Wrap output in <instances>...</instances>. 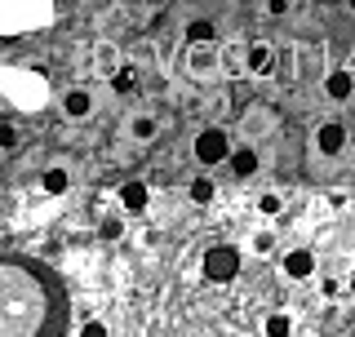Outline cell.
I'll return each instance as SVG.
<instances>
[{"mask_svg": "<svg viewBox=\"0 0 355 337\" xmlns=\"http://www.w3.org/2000/svg\"><path fill=\"white\" fill-rule=\"evenodd\" d=\"M258 213H262V218H280V213H284V196H280V191H262V196H258Z\"/></svg>", "mask_w": 355, "mask_h": 337, "instance_id": "2e32d148", "label": "cell"}, {"mask_svg": "<svg viewBox=\"0 0 355 337\" xmlns=\"http://www.w3.org/2000/svg\"><path fill=\"white\" fill-rule=\"evenodd\" d=\"M133 85H138V71H133V67H125V71H116V80H111V89H116L120 98H129V94H133Z\"/></svg>", "mask_w": 355, "mask_h": 337, "instance_id": "ffe728a7", "label": "cell"}, {"mask_svg": "<svg viewBox=\"0 0 355 337\" xmlns=\"http://www.w3.org/2000/svg\"><path fill=\"white\" fill-rule=\"evenodd\" d=\"M347 288H351V293H355V271H351V279H347Z\"/></svg>", "mask_w": 355, "mask_h": 337, "instance_id": "4316f807", "label": "cell"}, {"mask_svg": "<svg viewBox=\"0 0 355 337\" xmlns=\"http://www.w3.org/2000/svg\"><path fill=\"white\" fill-rule=\"evenodd\" d=\"M187 67H191V76H214L218 71V40L214 44H191Z\"/></svg>", "mask_w": 355, "mask_h": 337, "instance_id": "8992f818", "label": "cell"}, {"mask_svg": "<svg viewBox=\"0 0 355 337\" xmlns=\"http://www.w3.org/2000/svg\"><path fill=\"white\" fill-rule=\"evenodd\" d=\"M324 94L333 98V103H347V98L355 94V76H351V71H329V80H324Z\"/></svg>", "mask_w": 355, "mask_h": 337, "instance_id": "8fae6325", "label": "cell"}, {"mask_svg": "<svg viewBox=\"0 0 355 337\" xmlns=\"http://www.w3.org/2000/svg\"><path fill=\"white\" fill-rule=\"evenodd\" d=\"M227 164L236 178H253L262 168V155H258V147H240V151H227Z\"/></svg>", "mask_w": 355, "mask_h": 337, "instance_id": "ba28073f", "label": "cell"}, {"mask_svg": "<svg viewBox=\"0 0 355 337\" xmlns=\"http://www.w3.org/2000/svg\"><path fill=\"white\" fill-rule=\"evenodd\" d=\"M218 40V22L214 18H191L187 22V44H214Z\"/></svg>", "mask_w": 355, "mask_h": 337, "instance_id": "7c38bea8", "label": "cell"}, {"mask_svg": "<svg viewBox=\"0 0 355 337\" xmlns=\"http://www.w3.org/2000/svg\"><path fill=\"white\" fill-rule=\"evenodd\" d=\"M329 209H333V213L347 209V191H329Z\"/></svg>", "mask_w": 355, "mask_h": 337, "instance_id": "484cf974", "label": "cell"}, {"mask_svg": "<svg viewBox=\"0 0 355 337\" xmlns=\"http://www.w3.org/2000/svg\"><path fill=\"white\" fill-rule=\"evenodd\" d=\"M218 67H227L231 76H244V44H227V49H218Z\"/></svg>", "mask_w": 355, "mask_h": 337, "instance_id": "5bb4252c", "label": "cell"}, {"mask_svg": "<svg viewBox=\"0 0 355 337\" xmlns=\"http://www.w3.org/2000/svg\"><path fill=\"white\" fill-rule=\"evenodd\" d=\"M315 151L320 155H342L347 151V125H342V120H320L315 125Z\"/></svg>", "mask_w": 355, "mask_h": 337, "instance_id": "277c9868", "label": "cell"}, {"mask_svg": "<svg viewBox=\"0 0 355 337\" xmlns=\"http://www.w3.org/2000/svg\"><path fill=\"white\" fill-rule=\"evenodd\" d=\"M253 253H258V257L275 253V235H271V231H258V235H253Z\"/></svg>", "mask_w": 355, "mask_h": 337, "instance_id": "44dd1931", "label": "cell"}, {"mask_svg": "<svg viewBox=\"0 0 355 337\" xmlns=\"http://www.w3.org/2000/svg\"><path fill=\"white\" fill-rule=\"evenodd\" d=\"M284 275L288 279H311L315 275V253L311 249H288L284 253Z\"/></svg>", "mask_w": 355, "mask_h": 337, "instance_id": "52a82bcc", "label": "cell"}, {"mask_svg": "<svg viewBox=\"0 0 355 337\" xmlns=\"http://www.w3.org/2000/svg\"><path fill=\"white\" fill-rule=\"evenodd\" d=\"M62 279L27 253H0V337H62L67 333Z\"/></svg>", "mask_w": 355, "mask_h": 337, "instance_id": "6da1fadb", "label": "cell"}, {"mask_svg": "<svg viewBox=\"0 0 355 337\" xmlns=\"http://www.w3.org/2000/svg\"><path fill=\"white\" fill-rule=\"evenodd\" d=\"M244 133H249V138H262V133H271V116H266L262 107H253L249 116H244Z\"/></svg>", "mask_w": 355, "mask_h": 337, "instance_id": "9a60e30c", "label": "cell"}, {"mask_svg": "<svg viewBox=\"0 0 355 337\" xmlns=\"http://www.w3.org/2000/svg\"><path fill=\"white\" fill-rule=\"evenodd\" d=\"M227 151H231V142H227V133L222 129H200L196 133V142H191V155H196V164H205V168H214V164H227Z\"/></svg>", "mask_w": 355, "mask_h": 337, "instance_id": "3957f363", "label": "cell"}, {"mask_svg": "<svg viewBox=\"0 0 355 337\" xmlns=\"http://www.w3.org/2000/svg\"><path fill=\"white\" fill-rule=\"evenodd\" d=\"M120 235H125L120 218H107V222H103V240H120Z\"/></svg>", "mask_w": 355, "mask_h": 337, "instance_id": "603a6c76", "label": "cell"}, {"mask_svg": "<svg viewBox=\"0 0 355 337\" xmlns=\"http://www.w3.org/2000/svg\"><path fill=\"white\" fill-rule=\"evenodd\" d=\"M275 67V49L266 40H253V44H244V71H253V76H266Z\"/></svg>", "mask_w": 355, "mask_h": 337, "instance_id": "5b68a950", "label": "cell"}, {"mask_svg": "<svg viewBox=\"0 0 355 337\" xmlns=\"http://www.w3.org/2000/svg\"><path fill=\"white\" fill-rule=\"evenodd\" d=\"M262 333H266V337H288V333H293V320H288L284 311H275V316H266Z\"/></svg>", "mask_w": 355, "mask_h": 337, "instance_id": "e0dca14e", "label": "cell"}, {"mask_svg": "<svg viewBox=\"0 0 355 337\" xmlns=\"http://www.w3.org/2000/svg\"><path fill=\"white\" fill-rule=\"evenodd\" d=\"M288 9H293V0H266V14L271 18H284Z\"/></svg>", "mask_w": 355, "mask_h": 337, "instance_id": "cb8c5ba5", "label": "cell"}, {"mask_svg": "<svg viewBox=\"0 0 355 337\" xmlns=\"http://www.w3.org/2000/svg\"><path fill=\"white\" fill-rule=\"evenodd\" d=\"M62 111L71 120H85L89 111H94V98H89V89H67L62 94Z\"/></svg>", "mask_w": 355, "mask_h": 337, "instance_id": "30bf717a", "label": "cell"}, {"mask_svg": "<svg viewBox=\"0 0 355 337\" xmlns=\"http://www.w3.org/2000/svg\"><path fill=\"white\" fill-rule=\"evenodd\" d=\"M347 5H351V14H355V0H347Z\"/></svg>", "mask_w": 355, "mask_h": 337, "instance_id": "83f0119b", "label": "cell"}, {"mask_svg": "<svg viewBox=\"0 0 355 337\" xmlns=\"http://www.w3.org/2000/svg\"><path fill=\"white\" fill-rule=\"evenodd\" d=\"M14 142H18V129L9 125V120H0V151H9Z\"/></svg>", "mask_w": 355, "mask_h": 337, "instance_id": "7402d4cb", "label": "cell"}, {"mask_svg": "<svg viewBox=\"0 0 355 337\" xmlns=\"http://www.w3.org/2000/svg\"><path fill=\"white\" fill-rule=\"evenodd\" d=\"M67 187H71V173H67V168H49V173H44V191H49V196H67Z\"/></svg>", "mask_w": 355, "mask_h": 337, "instance_id": "ac0fdd59", "label": "cell"}, {"mask_svg": "<svg viewBox=\"0 0 355 337\" xmlns=\"http://www.w3.org/2000/svg\"><path fill=\"white\" fill-rule=\"evenodd\" d=\"M155 133H160V120H155V116H133L129 120V138L133 142H151Z\"/></svg>", "mask_w": 355, "mask_h": 337, "instance_id": "4fadbf2b", "label": "cell"}, {"mask_svg": "<svg viewBox=\"0 0 355 337\" xmlns=\"http://www.w3.org/2000/svg\"><path fill=\"white\" fill-rule=\"evenodd\" d=\"M80 337H107V324L103 320H89V324H80Z\"/></svg>", "mask_w": 355, "mask_h": 337, "instance_id": "d4e9b609", "label": "cell"}, {"mask_svg": "<svg viewBox=\"0 0 355 337\" xmlns=\"http://www.w3.org/2000/svg\"><path fill=\"white\" fill-rule=\"evenodd\" d=\"M240 249L236 244H214V249H205L200 257V266H205V279H214V284H231V279L240 275Z\"/></svg>", "mask_w": 355, "mask_h": 337, "instance_id": "7a4b0ae2", "label": "cell"}, {"mask_svg": "<svg viewBox=\"0 0 355 337\" xmlns=\"http://www.w3.org/2000/svg\"><path fill=\"white\" fill-rule=\"evenodd\" d=\"M120 205H125L129 213H142L151 205V187L147 182H125V187H120Z\"/></svg>", "mask_w": 355, "mask_h": 337, "instance_id": "9c48e42d", "label": "cell"}, {"mask_svg": "<svg viewBox=\"0 0 355 337\" xmlns=\"http://www.w3.org/2000/svg\"><path fill=\"white\" fill-rule=\"evenodd\" d=\"M214 196H218L214 178H196V182H191V200H196V205H214Z\"/></svg>", "mask_w": 355, "mask_h": 337, "instance_id": "d6986e66", "label": "cell"}]
</instances>
